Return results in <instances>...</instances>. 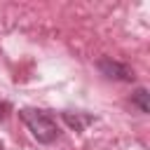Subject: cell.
Here are the masks:
<instances>
[{"label": "cell", "mask_w": 150, "mask_h": 150, "mask_svg": "<svg viewBox=\"0 0 150 150\" xmlns=\"http://www.w3.org/2000/svg\"><path fill=\"white\" fill-rule=\"evenodd\" d=\"M21 120L26 122L28 131L33 134V138H38L40 143H52L59 136V127L54 122V117L47 110H38V108H23L19 110Z\"/></svg>", "instance_id": "cell-1"}, {"label": "cell", "mask_w": 150, "mask_h": 150, "mask_svg": "<svg viewBox=\"0 0 150 150\" xmlns=\"http://www.w3.org/2000/svg\"><path fill=\"white\" fill-rule=\"evenodd\" d=\"M98 68L105 73V77L110 80H124V82H131L134 80V70L124 63H117V61H110V59H103L98 63Z\"/></svg>", "instance_id": "cell-2"}, {"label": "cell", "mask_w": 150, "mask_h": 150, "mask_svg": "<svg viewBox=\"0 0 150 150\" xmlns=\"http://www.w3.org/2000/svg\"><path fill=\"white\" fill-rule=\"evenodd\" d=\"M148 96H150V94H148V89H143V87H141V89H136V94L131 96V103H134V105H138V110H141V112H150Z\"/></svg>", "instance_id": "cell-3"}, {"label": "cell", "mask_w": 150, "mask_h": 150, "mask_svg": "<svg viewBox=\"0 0 150 150\" xmlns=\"http://www.w3.org/2000/svg\"><path fill=\"white\" fill-rule=\"evenodd\" d=\"M63 120H66V122H68L70 127H75V129L80 131V129H82V127H84L87 122H91L94 117H91V115H84V117H82V115H75V117H73L70 112H63Z\"/></svg>", "instance_id": "cell-4"}, {"label": "cell", "mask_w": 150, "mask_h": 150, "mask_svg": "<svg viewBox=\"0 0 150 150\" xmlns=\"http://www.w3.org/2000/svg\"><path fill=\"white\" fill-rule=\"evenodd\" d=\"M5 112H7V103H0V122H2V117H5Z\"/></svg>", "instance_id": "cell-5"}, {"label": "cell", "mask_w": 150, "mask_h": 150, "mask_svg": "<svg viewBox=\"0 0 150 150\" xmlns=\"http://www.w3.org/2000/svg\"><path fill=\"white\" fill-rule=\"evenodd\" d=\"M0 150H2V145H0Z\"/></svg>", "instance_id": "cell-6"}]
</instances>
